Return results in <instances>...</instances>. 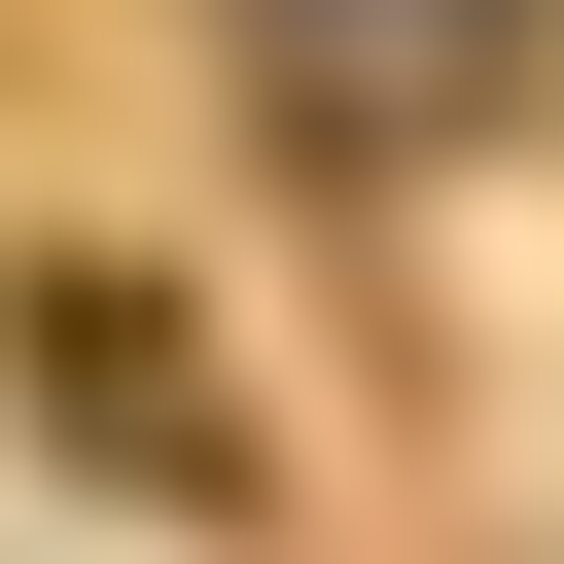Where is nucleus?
Listing matches in <instances>:
<instances>
[{
    "label": "nucleus",
    "instance_id": "f257e3e1",
    "mask_svg": "<svg viewBox=\"0 0 564 564\" xmlns=\"http://www.w3.org/2000/svg\"><path fill=\"white\" fill-rule=\"evenodd\" d=\"M0 388L106 458V494H176V529H247V388L176 352V282L141 247H0Z\"/></svg>",
    "mask_w": 564,
    "mask_h": 564
},
{
    "label": "nucleus",
    "instance_id": "f03ea898",
    "mask_svg": "<svg viewBox=\"0 0 564 564\" xmlns=\"http://www.w3.org/2000/svg\"><path fill=\"white\" fill-rule=\"evenodd\" d=\"M317 70H352V106H458V70H494V0H317Z\"/></svg>",
    "mask_w": 564,
    "mask_h": 564
}]
</instances>
